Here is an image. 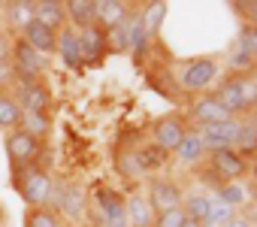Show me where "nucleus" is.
<instances>
[{"label": "nucleus", "instance_id": "obj_1", "mask_svg": "<svg viewBox=\"0 0 257 227\" xmlns=\"http://www.w3.org/2000/svg\"><path fill=\"white\" fill-rule=\"evenodd\" d=\"M13 188H16V194L28 203V209L49 206L52 197H55L52 173H49L43 164H34V167H25V170L13 173Z\"/></svg>", "mask_w": 257, "mask_h": 227}, {"label": "nucleus", "instance_id": "obj_2", "mask_svg": "<svg viewBox=\"0 0 257 227\" xmlns=\"http://www.w3.org/2000/svg\"><path fill=\"white\" fill-rule=\"evenodd\" d=\"M221 106L230 112V116H245V112L257 109V79H245V76H227L215 85L212 91Z\"/></svg>", "mask_w": 257, "mask_h": 227}, {"label": "nucleus", "instance_id": "obj_3", "mask_svg": "<svg viewBox=\"0 0 257 227\" xmlns=\"http://www.w3.org/2000/svg\"><path fill=\"white\" fill-rule=\"evenodd\" d=\"M218 76H221V64H218V58H212V55L191 58V61L182 67V73H179V88H182L185 94L197 97V94L212 91V85L218 82Z\"/></svg>", "mask_w": 257, "mask_h": 227}, {"label": "nucleus", "instance_id": "obj_4", "mask_svg": "<svg viewBox=\"0 0 257 227\" xmlns=\"http://www.w3.org/2000/svg\"><path fill=\"white\" fill-rule=\"evenodd\" d=\"M4 149H7V158H10V167L13 173L25 170V167H34L40 164V155H43V140H37L34 134H28L25 128H16L4 137Z\"/></svg>", "mask_w": 257, "mask_h": 227}, {"label": "nucleus", "instance_id": "obj_5", "mask_svg": "<svg viewBox=\"0 0 257 227\" xmlns=\"http://www.w3.org/2000/svg\"><path fill=\"white\" fill-rule=\"evenodd\" d=\"M10 70H13L16 85L19 82H37V79H46V58L40 52H34L22 37H16L13 55H10Z\"/></svg>", "mask_w": 257, "mask_h": 227}, {"label": "nucleus", "instance_id": "obj_6", "mask_svg": "<svg viewBox=\"0 0 257 227\" xmlns=\"http://www.w3.org/2000/svg\"><path fill=\"white\" fill-rule=\"evenodd\" d=\"M188 131H191V128H188L185 116H179V112H167V116L155 119V125H152V143H155L158 149H164V152L173 155V152L179 149V143L185 140Z\"/></svg>", "mask_w": 257, "mask_h": 227}, {"label": "nucleus", "instance_id": "obj_7", "mask_svg": "<svg viewBox=\"0 0 257 227\" xmlns=\"http://www.w3.org/2000/svg\"><path fill=\"white\" fill-rule=\"evenodd\" d=\"M19 94V106L25 116H49V109H52V91H49V82L46 79H37V82H19L16 85Z\"/></svg>", "mask_w": 257, "mask_h": 227}, {"label": "nucleus", "instance_id": "obj_8", "mask_svg": "<svg viewBox=\"0 0 257 227\" xmlns=\"http://www.w3.org/2000/svg\"><path fill=\"white\" fill-rule=\"evenodd\" d=\"M79 49H82V67H100L112 52H109V37L100 25H91L79 31Z\"/></svg>", "mask_w": 257, "mask_h": 227}, {"label": "nucleus", "instance_id": "obj_9", "mask_svg": "<svg viewBox=\"0 0 257 227\" xmlns=\"http://www.w3.org/2000/svg\"><path fill=\"white\" fill-rule=\"evenodd\" d=\"M209 167L224 179V182H239V179H245L248 176V167H251V161L248 158H242L236 149H218V152H209Z\"/></svg>", "mask_w": 257, "mask_h": 227}, {"label": "nucleus", "instance_id": "obj_10", "mask_svg": "<svg viewBox=\"0 0 257 227\" xmlns=\"http://www.w3.org/2000/svg\"><path fill=\"white\" fill-rule=\"evenodd\" d=\"M188 119H191L197 128H206V125H218V122H227V119H233V116H230V112L221 106V100H218L212 91H206V94H197V97L191 100Z\"/></svg>", "mask_w": 257, "mask_h": 227}, {"label": "nucleus", "instance_id": "obj_11", "mask_svg": "<svg viewBox=\"0 0 257 227\" xmlns=\"http://www.w3.org/2000/svg\"><path fill=\"white\" fill-rule=\"evenodd\" d=\"M149 206L158 212H170V209H179L182 200H185V191L179 188V182L173 179H152L149 182V194H146Z\"/></svg>", "mask_w": 257, "mask_h": 227}, {"label": "nucleus", "instance_id": "obj_12", "mask_svg": "<svg viewBox=\"0 0 257 227\" xmlns=\"http://www.w3.org/2000/svg\"><path fill=\"white\" fill-rule=\"evenodd\" d=\"M239 131H242V119H227V122H218V125H206L197 134H200L206 152H218V149H233Z\"/></svg>", "mask_w": 257, "mask_h": 227}, {"label": "nucleus", "instance_id": "obj_13", "mask_svg": "<svg viewBox=\"0 0 257 227\" xmlns=\"http://www.w3.org/2000/svg\"><path fill=\"white\" fill-rule=\"evenodd\" d=\"M140 4H124V0H97V19L94 25H100L103 31H112L118 25H124L137 13Z\"/></svg>", "mask_w": 257, "mask_h": 227}, {"label": "nucleus", "instance_id": "obj_14", "mask_svg": "<svg viewBox=\"0 0 257 227\" xmlns=\"http://www.w3.org/2000/svg\"><path fill=\"white\" fill-rule=\"evenodd\" d=\"M34 52H40L43 58H49V55H55V49H58V31H52L49 25H43L40 19H34L22 34H19Z\"/></svg>", "mask_w": 257, "mask_h": 227}, {"label": "nucleus", "instance_id": "obj_15", "mask_svg": "<svg viewBox=\"0 0 257 227\" xmlns=\"http://www.w3.org/2000/svg\"><path fill=\"white\" fill-rule=\"evenodd\" d=\"M0 10H4V19H7V31L13 37H19L37 16V4L34 0H10V4H0Z\"/></svg>", "mask_w": 257, "mask_h": 227}, {"label": "nucleus", "instance_id": "obj_16", "mask_svg": "<svg viewBox=\"0 0 257 227\" xmlns=\"http://www.w3.org/2000/svg\"><path fill=\"white\" fill-rule=\"evenodd\" d=\"M52 203H55L64 215H70L73 221L88 212V197H85V191H82L79 185H70V182H64V185L58 188V194L52 197Z\"/></svg>", "mask_w": 257, "mask_h": 227}, {"label": "nucleus", "instance_id": "obj_17", "mask_svg": "<svg viewBox=\"0 0 257 227\" xmlns=\"http://www.w3.org/2000/svg\"><path fill=\"white\" fill-rule=\"evenodd\" d=\"M149 46H152V37H149L146 25L140 19V7H137V13L127 19V52L134 55L137 64H143V58L149 55Z\"/></svg>", "mask_w": 257, "mask_h": 227}, {"label": "nucleus", "instance_id": "obj_18", "mask_svg": "<svg viewBox=\"0 0 257 227\" xmlns=\"http://www.w3.org/2000/svg\"><path fill=\"white\" fill-rule=\"evenodd\" d=\"M55 55L61 58V64L67 70H82V49H79V31H73L70 25L64 31H58V49Z\"/></svg>", "mask_w": 257, "mask_h": 227}, {"label": "nucleus", "instance_id": "obj_19", "mask_svg": "<svg viewBox=\"0 0 257 227\" xmlns=\"http://www.w3.org/2000/svg\"><path fill=\"white\" fill-rule=\"evenodd\" d=\"M64 7H67V25L73 31H85L97 19V0H70Z\"/></svg>", "mask_w": 257, "mask_h": 227}, {"label": "nucleus", "instance_id": "obj_20", "mask_svg": "<svg viewBox=\"0 0 257 227\" xmlns=\"http://www.w3.org/2000/svg\"><path fill=\"white\" fill-rule=\"evenodd\" d=\"M173 155H176V161H179V164L197 167V164L206 158V146H203V140H200V134H197V131H188V134H185V140L179 143V149H176Z\"/></svg>", "mask_w": 257, "mask_h": 227}, {"label": "nucleus", "instance_id": "obj_21", "mask_svg": "<svg viewBox=\"0 0 257 227\" xmlns=\"http://www.w3.org/2000/svg\"><path fill=\"white\" fill-rule=\"evenodd\" d=\"M34 19H40V22L49 25L52 31H64V28H67V7L61 4V0H40Z\"/></svg>", "mask_w": 257, "mask_h": 227}, {"label": "nucleus", "instance_id": "obj_22", "mask_svg": "<svg viewBox=\"0 0 257 227\" xmlns=\"http://www.w3.org/2000/svg\"><path fill=\"white\" fill-rule=\"evenodd\" d=\"M167 13H170V4H167V0H152V4H143V7H140V19H143V25H146V31H149L152 40L161 34V25H164Z\"/></svg>", "mask_w": 257, "mask_h": 227}, {"label": "nucleus", "instance_id": "obj_23", "mask_svg": "<svg viewBox=\"0 0 257 227\" xmlns=\"http://www.w3.org/2000/svg\"><path fill=\"white\" fill-rule=\"evenodd\" d=\"M22 122H25V112H22V106H19V100H16V94H0V131H16V128H22Z\"/></svg>", "mask_w": 257, "mask_h": 227}, {"label": "nucleus", "instance_id": "obj_24", "mask_svg": "<svg viewBox=\"0 0 257 227\" xmlns=\"http://www.w3.org/2000/svg\"><path fill=\"white\" fill-rule=\"evenodd\" d=\"M127 221H131V227H152L155 224V209L149 206V200L143 194L127 197Z\"/></svg>", "mask_w": 257, "mask_h": 227}, {"label": "nucleus", "instance_id": "obj_25", "mask_svg": "<svg viewBox=\"0 0 257 227\" xmlns=\"http://www.w3.org/2000/svg\"><path fill=\"white\" fill-rule=\"evenodd\" d=\"M209 206H212V197H209V194H188V197L182 200V212H185V218H191V221H200L203 227H206Z\"/></svg>", "mask_w": 257, "mask_h": 227}, {"label": "nucleus", "instance_id": "obj_26", "mask_svg": "<svg viewBox=\"0 0 257 227\" xmlns=\"http://www.w3.org/2000/svg\"><path fill=\"white\" fill-rule=\"evenodd\" d=\"M233 149H236L242 158H248V161L257 155V122H254V119H251V122H242V131H239Z\"/></svg>", "mask_w": 257, "mask_h": 227}, {"label": "nucleus", "instance_id": "obj_27", "mask_svg": "<svg viewBox=\"0 0 257 227\" xmlns=\"http://www.w3.org/2000/svg\"><path fill=\"white\" fill-rule=\"evenodd\" d=\"M25 227H64L61 212L52 206H40V209H28L25 212Z\"/></svg>", "mask_w": 257, "mask_h": 227}, {"label": "nucleus", "instance_id": "obj_28", "mask_svg": "<svg viewBox=\"0 0 257 227\" xmlns=\"http://www.w3.org/2000/svg\"><path fill=\"white\" fill-rule=\"evenodd\" d=\"M227 70H230V76H245V79H251L254 73H257V64L248 58V55H242L239 49L230 55V61H227Z\"/></svg>", "mask_w": 257, "mask_h": 227}, {"label": "nucleus", "instance_id": "obj_29", "mask_svg": "<svg viewBox=\"0 0 257 227\" xmlns=\"http://www.w3.org/2000/svg\"><path fill=\"white\" fill-rule=\"evenodd\" d=\"M215 200H221V203H227L230 209H236V206L245 203V188H242L239 182H227L224 188L215 191Z\"/></svg>", "mask_w": 257, "mask_h": 227}, {"label": "nucleus", "instance_id": "obj_30", "mask_svg": "<svg viewBox=\"0 0 257 227\" xmlns=\"http://www.w3.org/2000/svg\"><path fill=\"white\" fill-rule=\"evenodd\" d=\"M230 218H233V209L227 203H221V200H212L209 215H206V227H224Z\"/></svg>", "mask_w": 257, "mask_h": 227}, {"label": "nucleus", "instance_id": "obj_31", "mask_svg": "<svg viewBox=\"0 0 257 227\" xmlns=\"http://www.w3.org/2000/svg\"><path fill=\"white\" fill-rule=\"evenodd\" d=\"M239 52L257 64V28H248V25L239 28Z\"/></svg>", "mask_w": 257, "mask_h": 227}, {"label": "nucleus", "instance_id": "obj_32", "mask_svg": "<svg viewBox=\"0 0 257 227\" xmlns=\"http://www.w3.org/2000/svg\"><path fill=\"white\" fill-rule=\"evenodd\" d=\"M233 10H236V16L242 19V25L257 28V0H236Z\"/></svg>", "mask_w": 257, "mask_h": 227}, {"label": "nucleus", "instance_id": "obj_33", "mask_svg": "<svg viewBox=\"0 0 257 227\" xmlns=\"http://www.w3.org/2000/svg\"><path fill=\"white\" fill-rule=\"evenodd\" d=\"M22 128H25L28 134H34L37 140H43V137L49 134V128H52V122H49V116H25Z\"/></svg>", "mask_w": 257, "mask_h": 227}, {"label": "nucleus", "instance_id": "obj_34", "mask_svg": "<svg viewBox=\"0 0 257 227\" xmlns=\"http://www.w3.org/2000/svg\"><path fill=\"white\" fill-rule=\"evenodd\" d=\"M194 176H197L206 188H212V191H218V188H224V185H227V182H224L212 167H209V161H206V164H200V167H194Z\"/></svg>", "mask_w": 257, "mask_h": 227}, {"label": "nucleus", "instance_id": "obj_35", "mask_svg": "<svg viewBox=\"0 0 257 227\" xmlns=\"http://www.w3.org/2000/svg\"><path fill=\"white\" fill-rule=\"evenodd\" d=\"M182 224H185V212L179 206V209H170V212H158L152 227H182Z\"/></svg>", "mask_w": 257, "mask_h": 227}, {"label": "nucleus", "instance_id": "obj_36", "mask_svg": "<svg viewBox=\"0 0 257 227\" xmlns=\"http://www.w3.org/2000/svg\"><path fill=\"white\" fill-rule=\"evenodd\" d=\"M13 34L0 25V67H10V55H13Z\"/></svg>", "mask_w": 257, "mask_h": 227}, {"label": "nucleus", "instance_id": "obj_37", "mask_svg": "<svg viewBox=\"0 0 257 227\" xmlns=\"http://www.w3.org/2000/svg\"><path fill=\"white\" fill-rule=\"evenodd\" d=\"M13 85H16V79H13V70H10V67H0V94H7Z\"/></svg>", "mask_w": 257, "mask_h": 227}, {"label": "nucleus", "instance_id": "obj_38", "mask_svg": "<svg viewBox=\"0 0 257 227\" xmlns=\"http://www.w3.org/2000/svg\"><path fill=\"white\" fill-rule=\"evenodd\" d=\"M224 227H251V224H248V218H236V215H233Z\"/></svg>", "mask_w": 257, "mask_h": 227}, {"label": "nucleus", "instance_id": "obj_39", "mask_svg": "<svg viewBox=\"0 0 257 227\" xmlns=\"http://www.w3.org/2000/svg\"><path fill=\"white\" fill-rule=\"evenodd\" d=\"M248 173L254 176V182H257V158H251V167H248Z\"/></svg>", "mask_w": 257, "mask_h": 227}, {"label": "nucleus", "instance_id": "obj_40", "mask_svg": "<svg viewBox=\"0 0 257 227\" xmlns=\"http://www.w3.org/2000/svg\"><path fill=\"white\" fill-rule=\"evenodd\" d=\"M182 227H203V224H200V221H191V218H185V224H182Z\"/></svg>", "mask_w": 257, "mask_h": 227}, {"label": "nucleus", "instance_id": "obj_41", "mask_svg": "<svg viewBox=\"0 0 257 227\" xmlns=\"http://www.w3.org/2000/svg\"><path fill=\"white\" fill-rule=\"evenodd\" d=\"M0 224H4V212H0Z\"/></svg>", "mask_w": 257, "mask_h": 227}, {"label": "nucleus", "instance_id": "obj_42", "mask_svg": "<svg viewBox=\"0 0 257 227\" xmlns=\"http://www.w3.org/2000/svg\"><path fill=\"white\" fill-rule=\"evenodd\" d=\"M254 158H257V155H254Z\"/></svg>", "mask_w": 257, "mask_h": 227}]
</instances>
